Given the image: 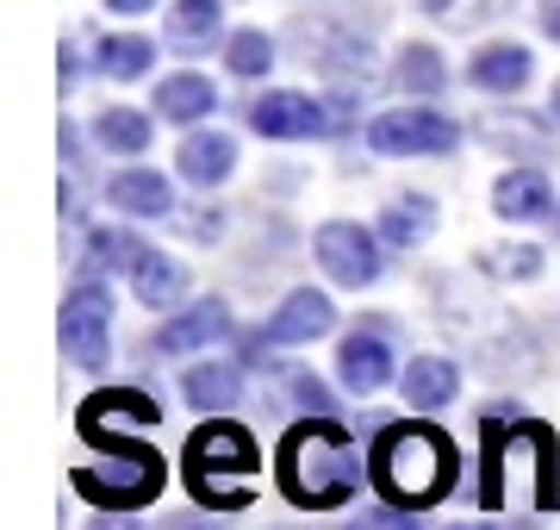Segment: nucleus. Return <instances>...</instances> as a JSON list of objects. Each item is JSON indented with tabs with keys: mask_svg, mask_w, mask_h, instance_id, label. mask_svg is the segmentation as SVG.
Returning a JSON list of instances; mask_svg holds the SVG:
<instances>
[{
	"mask_svg": "<svg viewBox=\"0 0 560 530\" xmlns=\"http://www.w3.org/2000/svg\"><path fill=\"white\" fill-rule=\"evenodd\" d=\"M150 62H156V44L143 38V32H106L101 50H94V69H101L106 82H143Z\"/></svg>",
	"mask_w": 560,
	"mask_h": 530,
	"instance_id": "obj_21",
	"label": "nucleus"
},
{
	"mask_svg": "<svg viewBox=\"0 0 560 530\" xmlns=\"http://www.w3.org/2000/svg\"><path fill=\"white\" fill-rule=\"evenodd\" d=\"M94 143L113 150V157H138V150H150V119H143L138 106H106L101 119H94Z\"/></svg>",
	"mask_w": 560,
	"mask_h": 530,
	"instance_id": "obj_26",
	"label": "nucleus"
},
{
	"mask_svg": "<svg viewBox=\"0 0 560 530\" xmlns=\"http://www.w3.org/2000/svg\"><path fill=\"white\" fill-rule=\"evenodd\" d=\"M330 325H337V307L324 300L318 287H293V293L280 300L275 319H268V325H256L249 356H261V349H275V344H312V337H324Z\"/></svg>",
	"mask_w": 560,
	"mask_h": 530,
	"instance_id": "obj_8",
	"label": "nucleus"
},
{
	"mask_svg": "<svg viewBox=\"0 0 560 530\" xmlns=\"http://www.w3.org/2000/svg\"><path fill=\"white\" fill-rule=\"evenodd\" d=\"M492 206H499V219H511V224H536V219L555 212V187H548L541 169H511V175H499V187H492Z\"/></svg>",
	"mask_w": 560,
	"mask_h": 530,
	"instance_id": "obj_14",
	"label": "nucleus"
},
{
	"mask_svg": "<svg viewBox=\"0 0 560 530\" xmlns=\"http://www.w3.org/2000/svg\"><path fill=\"white\" fill-rule=\"evenodd\" d=\"M261 449L256 437L231 418H212V425L194 430V443H187V487L200 499L206 511H243L249 506V474H256Z\"/></svg>",
	"mask_w": 560,
	"mask_h": 530,
	"instance_id": "obj_3",
	"label": "nucleus"
},
{
	"mask_svg": "<svg viewBox=\"0 0 560 530\" xmlns=\"http://www.w3.org/2000/svg\"><path fill=\"white\" fill-rule=\"evenodd\" d=\"M106 462H81L75 469V493L81 499H94V506L106 511H138L150 506L162 493V481H168V469H162V456L150 443H101Z\"/></svg>",
	"mask_w": 560,
	"mask_h": 530,
	"instance_id": "obj_4",
	"label": "nucleus"
},
{
	"mask_svg": "<svg viewBox=\"0 0 560 530\" xmlns=\"http://www.w3.org/2000/svg\"><path fill=\"white\" fill-rule=\"evenodd\" d=\"M349 530H423V525H418V511H405V506H368Z\"/></svg>",
	"mask_w": 560,
	"mask_h": 530,
	"instance_id": "obj_30",
	"label": "nucleus"
},
{
	"mask_svg": "<svg viewBox=\"0 0 560 530\" xmlns=\"http://www.w3.org/2000/svg\"><path fill=\"white\" fill-rule=\"evenodd\" d=\"M131 287H138L143 307H175L180 293H187V268L175 263V256H162V250H143V263L131 268Z\"/></svg>",
	"mask_w": 560,
	"mask_h": 530,
	"instance_id": "obj_24",
	"label": "nucleus"
},
{
	"mask_svg": "<svg viewBox=\"0 0 560 530\" xmlns=\"http://www.w3.org/2000/svg\"><path fill=\"white\" fill-rule=\"evenodd\" d=\"M162 530H212V525H206V518H187V511H180V518H162Z\"/></svg>",
	"mask_w": 560,
	"mask_h": 530,
	"instance_id": "obj_34",
	"label": "nucleus"
},
{
	"mask_svg": "<svg viewBox=\"0 0 560 530\" xmlns=\"http://www.w3.org/2000/svg\"><path fill=\"white\" fill-rule=\"evenodd\" d=\"M337 375H342V388H349V393L386 388V375H393V344H386L374 325L349 331V337H342V349H337Z\"/></svg>",
	"mask_w": 560,
	"mask_h": 530,
	"instance_id": "obj_11",
	"label": "nucleus"
},
{
	"mask_svg": "<svg viewBox=\"0 0 560 530\" xmlns=\"http://www.w3.org/2000/svg\"><path fill=\"white\" fill-rule=\"evenodd\" d=\"M156 0H106V13H150Z\"/></svg>",
	"mask_w": 560,
	"mask_h": 530,
	"instance_id": "obj_33",
	"label": "nucleus"
},
{
	"mask_svg": "<svg viewBox=\"0 0 560 530\" xmlns=\"http://www.w3.org/2000/svg\"><path fill=\"white\" fill-rule=\"evenodd\" d=\"M249 125H256L261 138L293 143V138H318V131H330L337 119H330L312 94H300V88H268V94L249 106Z\"/></svg>",
	"mask_w": 560,
	"mask_h": 530,
	"instance_id": "obj_9",
	"label": "nucleus"
},
{
	"mask_svg": "<svg viewBox=\"0 0 560 530\" xmlns=\"http://www.w3.org/2000/svg\"><path fill=\"white\" fill-rule=\"evenodd\" d=\"M287 393H293V400H287V406H300V412H330L337 406V400H330V388H324L318 375H312V368H293V375H287Z\"/></svg>",
	"mask_w": 560,
	"mask_h": 530,
	"instance_id": "obj_28",
	"label": "nucleus"
},
{
	"mask_svg": "<svg viewBox=\"0 0 560 530\" xmlns=\"http://www.w3.org/2000/svg\"><path fill=\"white\" fill-rule=\"evenodd\" d=\"M436 231V200L430 194H399V200L381 212V244L386 250H411Z\"/></svg>",
	"mask_w": 560,
	"mask_h": 530,
	"instance_id": "obj_22",
	"label": "nucleus"
},
{
	"mask_svg": "<svg viewBox=\"0 0 560 530\" xmlns=\"http://www.w3.org/2000/svg\"><path fill=\"white\" fill-rule=\"evenodd\" d=\"M106 200H113V212H131V219H168L175 212V187L156 169H119L106 182Z\"/></svg>",
	"mask_w": 560,
	"mask_h": 530,
	"instance_id": "obj_12",
	"label": "nucleus"
},
{
	"mask_svg": "<svg viewBox=\"0 0 560 530\" xmlns=\"http://www.w3.org/2000/svg\"><path fill=\"white\" fill-rule=\"evenodd\" d=\"M75 76H81V57L75 50H62V88H75Z\"/></svg>",
	"mask_w": 560,
	"mask_h": 530,
	"instance_id": "obj_35",
	"label": "nucleus"
},
{
	"mask_svg": "<svg viewBox=\"0 0 560 530\" xmlns=\"http://www.w3.org/2000/svg\"><path fill=\"white\" fill-rule=\"evenodd\" d=\"M529 76H536V57H529L523 44H511V38L480 44V50L467 57V82L480 88V94H499V101L523 94V88H529Z\"/></svg>",
	"mask_w": 560,
	"mask_h": 530,
	"instance_id": "obj_10",
	"label": "nucleus"
},
{
	"mask_svg": "<svg viewBox=\"0 0 560 530\" xmlns=\"http://www.w3.org/2000/svg\"><path fill=\"white\" fill-rule=\"evenodd\" d=\"M312 256H318V268L337 287H374V281H381V263H386V256H381V231H368V224H355V219L318 224Z\"/></svg>",
	"mask_w": 560,
	"mask_h": 530,
	"instance_id": "obj_6",
	"label": "nucleus"
},
{
	"mask_svg": "<svg viewBox=\"0 0 560 530\" xmlns=\"http://www.w3.org/2000/svg\"><path fill=\"white\" fill-rule=\"evenodd\" d=\"M224 331H231V307H224V300H194L180 319L162 325L156 349H162V356H180V349H212Z\"/></svg>",
	"mask_w": 560,
	"mask_h": 530,
	"instance_id": "obj_13",
	"label": "nucleus"
},
{
	"mask_svg": "<svg viewBox=\"0 0 560 530\" xmlns=\"http://www.w3.org/2000/svg\"><path fill=\"white\" fill-rule=\"evenodd\" d=\"M393 76H399V88L411 101H436L442 88H448V69H442L436 44H405L399 62H393Z\"/></svg>",
	"mask_w": 560,
	"mask_h": 530,
	"instance_id": "obj_25",
	"label": "nucleus"
},
{
	"mask_svg": "<svg viewBox=\"0 0 560 530\" xmlns=\"http://www.w3.org/2000/svg\"><path fill=\"white\" fill-rule=\"evenodd\" d=\"M548 119L560 125V82H555V94H548Z\"/></svg>",
	"mask_w": 560,
	"mask_h": 530,
	"instance_id": "obj_36",
	"label": "nucleus"
},
{
	"mask_svg": "<svg viewBox=\"0 0 560 530\" xmlns=\"http://www.w3.org/2000/svg\"><path fill=\"white\" fill-rule=\"evenodd\" d=\"M541 32H548V38H560V0H548V7H541Z\"/></svg>",
	"mask_w": 560,
	"mask_h": 530,
	"instance_id": "obj_32",
	"label": "nucleus"
},
{
	"mask_svg": "<svg viewBox=\"0 0 560 530\" xmlns=\"http://www.w3.org/2000/svg\"><path fill=\"white\" fill-rule=\"evenodd\" d=\"M280 493L305 511H337L349 493L361 487V449L342 437L337 425H324L318 412L305 425L287 430L280 443Z\"/></svg>",
	"mask_w": 560,
	"mask_h": 530,
	"instance_id": "obj_2",
	"label": "nucleus"
},
{
	"mask_svg": "<svg viewBox=\"0 0 560 530\" xmlns=\"http://www.w3.org/2000/svg\"><path fill=\"white\" fill-rule=\"evenodd\" d=\"M162 32H168L175 50L200 57V50H212V38L224 32V7H219V0H175V7H168V20H162Z\"/></svg>",
	"mask_w": 560,
	"mask_h": 530,
	"instance_id": "obj_19",
	"label": "nucleus"
},
{
	"mask_svg": "<svg viewBox=\"0 0 560 530\" xmlns=\"http://www.w3.org/2000/svg\"><path fill=\"white\" fill-rule=\"evenodd\" d=\"M180 393H187V406L194 412H224V406H237L243 368L237 362H200V368H187Z\"/></svg>",
	"mask_w": 560,
	"mask_h": 530,
	"instance_id": "obj_23",
	"label": "nucleus"
},
{
	"mask_svg": "<svg viewBox=\"0 0 560 530\" xmlns=\"http://www.w3.org/2000/svg\"><path fill=\"white\" fill-rule=\"evenodd\" d=\"M455 443L430 425H386L374 437V456H368V481L381 493L386 506H405V511H423L436 506L442 493L455 487Z\"/></svg>",
	"mask_w": 560,
	"mask_h": 530,
	"instance_id": "obj_1",
	"label": "nucleus"
},
{
	"mask_svg": "<svg viewBox=\"0 0 560 530\" xmlns=\"http://www.w3.org/2000/svg\"><path fill=\"white\" fill-rule=\"evenodd\" d=\"M448 530H492V525H448Z\"/></svg>",
	"mask_w": 560,
	"mask_h": 530,
	"instance_id": "obj_37",
	"label": "nucleus"
},
{
	"mask_svg": "<svg viewBox=\"0 0 560 530\" xmlns=\"http://www.w3.org/2000/svg\"><path fill=\"white\" fill-rule=\"evenodd\" d=\"M156 113L168 125H200L219 113V88L206 82V76H194V69H180V76H162L156 88Z\"/></svg>",
	"mask_w": 560,
	"mask_h": 530,
	"instance_id": "obj_17",
	"label": "nucleus"
},
{
	"mask_svg": "<svg viewBox=\"0 0 560 530\" xmlns=\"http://www.w3.org/2000/svg\"><path fill=\"white\" fill-rule=\"evenodd\" d=\"M460 143V125L436 106H393L368 125V150L381 157H448Z\"/></svg>",
	"mask_w": 560,
	"mask_h": 530,
	"instance_id": "obj_5",
	"label": "nucleus"
},
{
	"mask_svg": "<svg viewBox=\"0 0 560 530\" xmlns=\"http://www.w3.org/2000/svg\"><path fill=\"white\" fill-rule=\"evenodd\" d=\"M224 69H231V76H243V82L268 76V69H275V38H268V32H256V25L231 32V38H224Z\"/></svg>",
	"mask_w": 560,
	"mask_h": 530,
	"instance_id": "obj_27",
	"label": "nucleus"
},
{
	"mask_svg": "<svg viewBox=\"0 0 560 530\" xmlns=\"http://www.w3.org/2000/svg\"><path fill=\"white\" fill-rule=\"evenodd\" d=\"M88 530H143V525L131 518V511H106V506H101V518H94Z\"/></svg>",
	"mask_w": 560,
	"mask_h": 530,
	"instance_id": "obj_31",
	"label": "nucleus"
},
{
	"mask_svg": "<svg viewBox=\"0 0 560 530\" xmlns=\"http://www.w3.org/2000/svg\"><path fill=\"white\" fill-rule=\"evenodd\" d=\"M486 268H492L499 281H529V275H541V250L536 244H511V256H486Z\"/></svg>",
	"mask_w": 560,
	"mask_h": 530,
	"instance_id": "obj_29",
	"label": "nucleus"
},
{
	"mask_svg": "<svg viewBox=\"0 0 560 530\" xmlns=\"http://www.w3.org/2000/svg\"><path fill=\"white\" fill-rule=\"evenodd\" d=\"M175 169L194 187H219L237 169V138H224V131H187V143L175 150Z\"/></svg>",
	"mask_w": 560,
	"mask_h": 530,
	"instance_id": "obj_15",
	"label": "nucleus"
},
{
	"mask_svg": "<svg viewBox=\"0 0 560 530\" xmlns=\"http://www.w3.org/2000/svg\"><path fill=\"white\" fill-rule=\"evenodd\" d=\"M106 337H113V293L94 275L62 300V349L75 368H101L106 362Z\"/></svg>",
	"mask_w": 560,
	"mask_h": 530,
	"instance_id": "obj_7",
	"label": "nucleus"
},
{
	"mask_svg": "<svg viewBox=\"0 0 560 530\" xmlns=\"http://www.w3.org/2000/svg\"><path fill=\"white\" fill-rule=\"evenodd\" d=\"M162 406L150 393L138 388H113V393H94L88 406H81V437H101L106 425H156Z\"/></svg>",
	"mask_w": 560,
	"mask_h": 530,
	"instance_id": "obj_18",
	"label": "nucleus"
},
{
	"mask_svg": "<svg viewBox=\"0 0 560 530\" xmlns=\"http://www.w3.org/2000/svg\"><path fill=\"white\" fill-rule=\"evenodd\" d=\"M399 388L418 412H436L460 393V368L448 362V356H411V368L399 375Z\"/></svg>",
	"mask_w": 560,
	"mask_h": 530,
	"instance_id": "obj_20",
	"label": "nucleus"
},
{
	"mask_svg": "<svg viewBox=\"0 0 560 530\" xmlns=\"http://www.w3.org/2000/svg\"><path fill=\"white\" fill-rule=\"evenodd\" d=\"M143 238L138 231H125V224H94V231H88V250H81V275H94V281H101V275H131V268L143 263Z\"/></svg>",
	"mask_w": 560,
	"mask_h": 530,
	"instance_id": "obj_16",
	"label": "nucleus"
}]
</instances>
